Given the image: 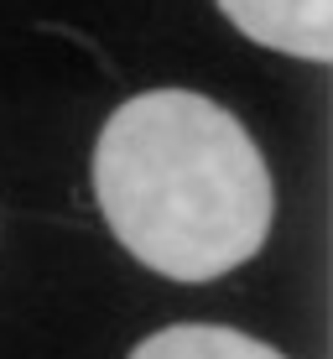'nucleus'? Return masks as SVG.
<instances>
[{"mask_svg":"<svg viewBox=\"0 0 333 359\" xmlns=\"http://www.w3.org/2000/svg\"><path fill=\"white\" fill-rule=\"evenodd\" d=\"M94 198L141 266L214 281L271 229V172L250 130L193 89L135 94L94 141Z\"/></svg>","mask_w":333,"mask_h":359,"instance_id":"obj_1","label":"nucleus"},{"mask_svg":"<svg viewBox=\"0 0 333 359\" xmlns=\"http://www.w3.org/2000/svg\"><path fill=\"white\" fill-rule=\"evenodd\" d=\"M219 11L250 42L292 57H333V0H219Z\"/></svg>","mask_w":333,"mask_h":359,"instance_id":"obj_2","label":"nucleus"},{"mask_svg":"<svg viewBox=\"0 0 333 359\" xmlns=\"http://www.w3.org/2000/svg\"><path fill=\"white\" fill-rule=\"evenodd\" d=\"M130 359H287L271 344L250 339L240 328H214V323H177L162 328L151 339H141L130 349Z\"/></svg>","mask_w":333,"mask_h":359,"instance_id":"obj_3","label":"nucleus"}]
</instances>
